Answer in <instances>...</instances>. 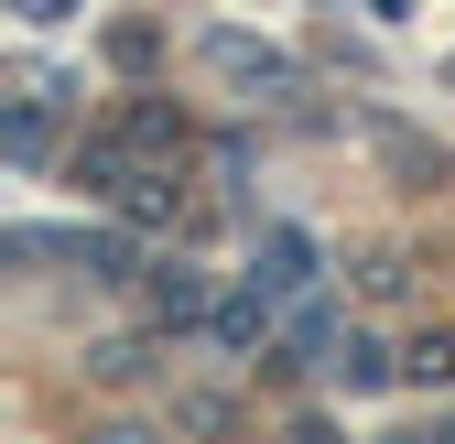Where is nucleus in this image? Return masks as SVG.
Wrapping results in <instances>:
<instances>
[{
  "label": "nucleus",
  "mask_w": 455,
  "mask_h": 444,
  "mask_svg": "<svg viewBox=\"0 0 455 444\" xmlns=\"http://www.w3.org/2000/svg\"><path fill=\"white\" fill-rule=\"evenodd\" d=\"M293 444H336V433H325V423H304V433H293Z\"/></svg>",
  "instance_id": "39448f33"
},
{
  "label": "nucleus",
  "mask_w": 455,
  "mask_h": 444,
  "mask_svg": "<svg viewBox=\"0 0 455 444\" xmlns=\"http://www.w3.org/2000/svg\"><path fill=\"white\" fill-rule=\"evenodd\" d=\"M250 282H260L271 304H282V293H304V282H315V239H304V228H271V239H260V271H250Z\"/></svg>",
  "instance_id": "f257e3e1"
},
{
  "label": "nucleus",
  "mask_w": 455,
  "mask_h": 444,
  "mask_svg": "<svg viewBox=\"0 0 455 444\" xmlns=\"http://www.w3.org/2000/svg\"><path fill=\"white\" fill-rule=\"evenodd\" d=\"M98 444H141V433H131V423H108V433H98Z\"/></svg>",
  "instance_id": "20e7f679"
},
{
  "label": "nucleus",
  "mask_w": 455,
  "mask_h": 444,
  "mask_svg": "<svg viewBox=\"0 0 455 444\" xmlns=\"http://www.w3.org/2000/svg\"><path fill=\"white\" fill-rule=\"evenodd\" d=\"M152 293H163V314H174V325H185V314L206 304V293H196V271H163V282H152Z\"/></svg>",
  "instance_id": "7ed1b4c3"
},
{
  "label": "nucleus",
  "mask_w": 455,
  "mask_h": 444,
  "mask_svg": "<svg viewBox=\"0 0 455 444\" xmlns=\"http://www.w3.org/2000/svg\"><path fill=\"white\" fill-rule=\"evenodd\" d=\"M260 325H271V293H260V282H250L239 304H217V337H228V347H250Z\"/></svg>",
  "instance_id": "f03ea898"
}]
</instances>
